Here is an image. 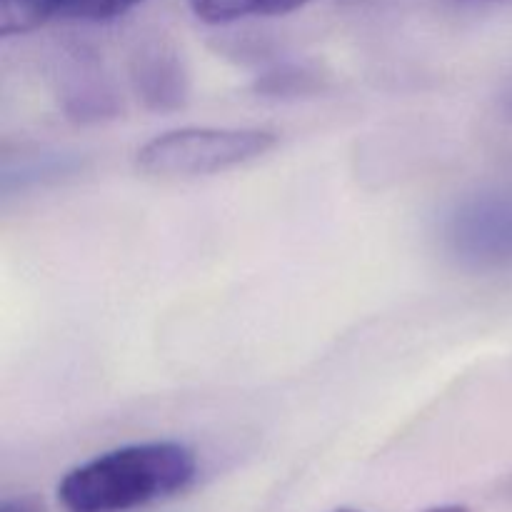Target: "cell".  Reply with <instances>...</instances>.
Segmentation results:
<instances>
[{
	"instance_id": "3957f363",
	"label": "cell",
	"mask_w": 512,
	"mask_h": 512,
	"mask_svg": "<svg viewBox=\"0 0 512 512\" xmlns=\"http://www.w3.org/2000/svg\"><path fill=\"white\" fill-rule=\"evenodd\" d=\"M445 250L478 273L512 270V183L468 195L443 223Z\"/></svg>"
},
{
	"instance_id": "ba28073f",
	"label": "cell",
	"mask_w": 512,
	"mask_h": 512,
	"mask_svg": "<svg viewBox=\"0 0 512 512\" xmlns=\"http://www.w3.org/2000/svg\"><path fill=\"white\" fill-rule=\"evenodd\" d=\"M425 512H473L468 505H438V508H430Z\"/></svg>"
},
{
	"instance_id": "8992f818",
	"label": "cell",
	"mask_w": 512,
	"mask_h": 512,
	"mask_svg": "<svg viewBox=\"0 0 512 512\" xmlns=\"http://www.w3.org/2000/svg\"><path fill=\"white\" fill-rule=\"evenodd\" d=\"M310 0H190V8L200 20L213 25L235 23L243 18H268L303 8Z\"/></svg>"
},
{
	"instance_id": "5b68a950",
	"label": "cell",
	"mask_w": 512,
	"mask_h": 512,
	"mask_svg": "<svg viewBox=\"0 0 512 512\" xmlns=\"http://www.w3.org/2000/svg\"><path fill=\"white\" fill-rule=\"evenodd\" d=\"M133 80L145 103L158 110L178 108L188 93L183 65L165 50L140 55L138 63L133 65Z\"/></svg>"
},
{
	"instance_id": "52a82bcc",
	"label": "cell",
	"mask_w": 512,
	"mask_h": 512,
	"mask_svg": "<svg viewBox=\"0 0 512 512\" xmlns=\"http://www.w3.org/2000/svg\"><path fill=\"white\" fill-rule=\"evenodd\" d=\"M0 512H43L35 500H28V498H18V500H5L3 508Z\"/></svg>"
},
{
	"instance_id": "7a4b0ae2",
	"label": "cell",
	"mask_w": 512,
	"mask_h": 512,
	"mask_svg": "<svg viewBox=\"0 0 512 512\" xmlns=\"http://www.w3.org/2000/svg\"><path fill=\"white\" fill-rule=\"evenodd\" d=\"M275 145L278 135L260 128H178L148 140L138 168L160 178H198L253 163Z\"/></svg>"
},
{
	"instance_id": "277c9868",
	"label": "cell",
	"mask_w": 512,
	"mask_h": 512,
	"mask_svg": "<svg viewBox=\"0 0 512 512\" xmlns=\"http://www.w3.org/2000/svg\"><path fill=\"white\" fill-rule=\"evenodd\" d=\"M143 0H0V33H30L50 20L105 23Z\"/></svg>"
},
{
	"instance_id": "9c48e42d",
	"label": "cell",
	"mask_w": 512,
	"mask_h": 512,
	"mask_svg": "<svg viewBox=\"0 0 512 512\" xmlns=\"http://www.w3.org/2000/svg\"><path fill=\"white\" fill-rule=\"evenodd\" d=\"M335 512H355V510H335Z\"/></svg>"
},
{
	"instance_id": "6da1fadb",
	"label": "cell",
	"mask_w": 512,
	"mask_h": 512,
	"mask_svg": "<svg viewBox=\"0 0 512 512\" xmlns=\"http://www.w3.org/2000/svg\"><path fill=\"white\" fill-rule=\"evenodd\" d=\"M198 473L193 450L173 440L115 448L70 470L58 485L68 512H128L183 493Z\"/></svg>"
}]
</instances>
